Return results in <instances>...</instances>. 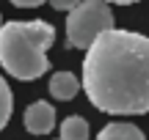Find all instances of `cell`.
<instances>
[{
    "mask_svg": "<svg viewBox=\"0 0 149 140\" xmlns=\"http://www.w3.org/2000/svg\"><path fill=\"white\" fill-rule=\"evenodd\" d=\"M80 88L102 113H149V36L122 27L100 33L86 49Z\"/></svg>",
    "mask_w": 149,
    "mask_h": 140,
    "instance_id": "1",
    "label": "cell"
},
{
    "mask_svg": "<svg viewBox=\"0 0 149 140\" xmlns=\"http://www.w3.org/2000/svg\"><path fill=\"white\" fill-rule=\"evenodd\" d=\"M55 41L50 22H6L0 25V66L17 80H36L50 69L47 49Z\"/></svg>",
    "mask_w": 149,
    "mask_h": 140,
    "instance_id": "2",
    "label": "cell"
},
{
    "mask_svg": "<svg viewBox=\"0 0 149 140\" xmlns=\"http://www.w3.org/2000/svg\"><path fill=\"white\" fill-rule=\"evenodd\" d=\"M113 27V11L105 0H80L66 16V41L72 49H88L100 33Z\"/></svg>",
    "mask_w": 149,
    "mask_h": 140,
    "instance_id": "3",
    "label": "cell"
},
{
    "mask_svg": "<svg viewBox=\"0 0 149 140\" xmlns=\"http://www.w3.org/2000/svg\"><path fill=\"white\" fill-rule=\"evenodd\" d=\"M22 121H25V129L31 135H47L55 126V107L50 102H44V99H39V102H33L25 110V118Z\"/></svg>",
    "mask_w": 149,
    "mask_h": 140,
    "instance_id": "4",
    "label": "cell"
},
{
    "mask_svg": "<svg viewBox=\"0 0 149 140\" xmlns=\"http://www.w3.org/2000/svg\"><path fill=\"white\" fill-rule=\"evenodd\" d=\"M50 93L58 102H69L80 93V77L72 74V71H55L50 77Z\"/></svg>",
    "mask_w": 149,
    "mask_h": 140,
    "instance_id": "5",
    "label": "cell"
},
{
    "mask_svg": "<svg viewBox=\"0 0 149 140\" xmlns=\"http://www.w3.org/2000/svg\"><path fill=\"white\" fill-rule=\"evenodd\" d=\"M97 140H146L144 132L133 124H124V121H116V124L102 126V132L97 135Z\"/></svg>",
    "mask_w": 149,
    "mask_h": 140,
    "instance_id": "6",
    "label": "cell"
},
{
    "mask_svg": "<svg viewBox=\"0 0 149 140\" xmlns=\"http://www.w3.org/2000/svg\"><path fill=\"white\" fill-rule=\"evenodd\" d=\"M58 140H88V121L80 115H69L61 124V137Z\"/></svg>",
    "mask_w": 149,
    "mask_h": 140,
    "instance_id": "7",
    "label": "cell"
},
{
    "mask_svg": "<svg viewBox=\"0 0 149 140\" xmlns=\"http://www.w3.org/2000/svg\"><path fill=\"white\" fill-rule=\"evenodd\" d=\"M11 110H14V96H11L8 82L0 77V132H3V129H6V124H8Z\"/></svg>",
    "mask_w": 149,
    "mask_h": 140,
    "instance_id": "8",
    "label": "cell"
},
{
    "mask_svg": "<svg viewBox=\"0 0 149 140\" xmlns=\"http://www.w3.org/2000/svg\"><path fill=\"white\" fill-rule=\"evenodd\" d=\"M47 3L53 5L55 11H66V14H69V11H72L77 3H80V0H47Z\"/></svg>",
    "mask_w": 149,
    "mask_h": 140,
    "instance_id": "9",
    "label": "cell"
},
{
    "mask_svg": "<svg viewBox=\"0 0 149 140\" xmlns=\"http://www.w3.org/2000/svg\"><path fill=\"white\" fill-rule=\"evenodd\" d=\"M14 5H19V8H36V5L47 3V0H11Z\"/></svg>",
    "mask_w": 149,
    "mask_h": 140,
    "instance_id": "10",
    "label": "cell"
},
{
    "mask_svg": "<svg viewBox=\"0 0 149 140\" xmlns=\"http://www.w3.org/2000/svg\"><path fill=\"white\" fill-rule=\"evenodd\" d=\"M105 3H108V5H111V3H116V5H130V3H141V0H105Z\"/></svg>",
    "mask_w": 149,
    "mask_h": 140,
    "instance_id": "11",
    "label": "cell"
},
{
    "mask_svg": "<svg viewBox=\"0 0 149 140\" xmlns=\"http://www.w3.org/2000/svg\"><path fill=\"white\" fill-rule=\"evenodd\" d=\"M0 25H3V14H0Z\"/></svg>",
    "mask_w": 149,
    "mask_h": 140,
    "instance_id": "12",
    "label": "cell"
}]
</instances>
